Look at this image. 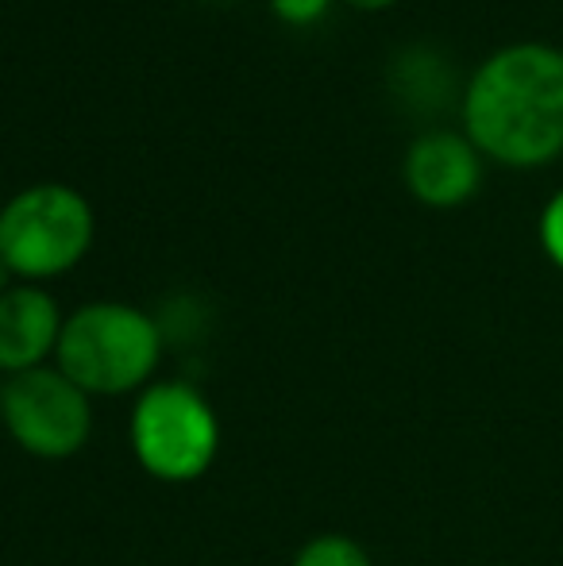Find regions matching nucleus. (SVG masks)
I'll return each mask as SVG.
<instances>
[{"label": "nucleus", "instance_id": "f8f14e48", "mask_svg": "<svg viewBox=\"0 0 563 566\" xmlns=\"http://www.w3.org/2000/svg\"><path fill=\"white\" fill-rule=\"evenodd\" d=\"M8 285H15V277H12V270H8L4 262H0V293H4Z\"/></svg>", "mask_w": 563, "mask_h": 566}, {"label": "nucleus", "instance_id": "6e6552de", "mask_svg": "<svg viewBox=\"0 0 563 566\" xmlns=\"http://www.w3.org/2000/svg\"><path fill=\"white\" fill-rule=\"evenodd\" d=\"M290 566H375L367 547L359 539L344 536V532H321V536L305 539L293 552Z\"/></svg>", "mask_w": 563, "mask_h": 566}, {"label": "nucleus", "instance_id": "0eeeda50", "mask_svg": "<svg viewBox=\"0 0 563 566\" xmlns=\"http://www.w3.org/2000/svg\"><path fill=\"white\" fill-rule=\"evenodd\" d=\"M62 308L43 285L15 282L0 293V374L35 370L54 363L62 336Z\"/></svg>", "mask_w": 563, "mask_h": 566}, {"label": "nucleus", "instance_id": "7ed1b4c3", "mask_svg": "<svg viewBox=\"0 0 563 566\" xmlns=\"http://www.w3.org/2000/svg\"><path fill=\"white\" fill-rule=\"evenodd\" d=\"M97 235L93 205L74 186L39 181L8 197L0 209V262L15 282H51L90 254Z\"/></svg>", "mask_w": 563, "mask_h": 566}, {"label": "nucleus", "instance_id": "9b49d317", "mask_svg": "<svg viewBox=\"0 0 563 566\" xmlns=\"http://www.w3.org/2000/svg\"><path fill=\"white\" fill-rule=\"evenodd\" d=\"M344 4H352V8H359V12H383V8H390V4H398V0H344Z\"/></svg>", "mask_w": 563, "mask_h": 566}, {"label": "nucleus", "instance_id": "423d86ee", "mask_svg": "<svg viewBox=\"0 0 563 566\" xmlns=\"http://www.w3.org/2000/svg\"><path fill=\"white\" fill-rule=\"evenodd\" d=\"M402 174H406L409 193L428 209H456L479 189L482 163L467 135L428 132L409 143Z\"/></svg>", "mask_w": 563, "mask_h": 566}, {"label": "nucleus", "instance_id": "f257e3e1", "mask_svg": "<svg viewBox=\"0 0 563 566\" xmlns=\"http://www.w3.org/2000/svg\"><path fill=\"white\" fill-rule=\"evenodd\" d=\"M463 127L479 155L505 166L563 155V51L518 43L490 54L467 82Z\"/></svg>", "mask_w": 563, "mask_h": 566}, {"label": "nucleus", "instance_id": "20e7f679", "mask_svg": "<svg viewBox=\"0 0 563 566\" xmlns=\"http://www.w3.org/2000/svg\"><path fill=\"white\" fill-rule=\"evenodd\" d=\"M128 440L147 478L189 485L217 462L220 417L209 397L189 381H150L132 405Z\"/></svg>", "mask_w": 563, "mask_h": 566}, {"label": "nucleus", "instance_id": "1a4fd4ad", "mask_svg": "<svg viewBox=\"0 0 563 566\" xmlns=\"http://www.w3.org/2000/svg\"><path fill=\"white\" fill-rule=\"evenodd\" d=\"M541 243H544V254L563 270V189L552 197L541 217Z\"/></svg>", "mask_w": 563, "mask_h": 566}, {"label": "nucleus", "instance_id": "9d476101", "mask_svg": "<svg viewBox=\"0 0 563 566\" xmlns=\"http://www.w3.org/2000/svg\"><path fill=\"white\" fill-rule=\"evenodd\" d=\"M332 0H271V12L290 28H309V23L324 20Z\"/></svg>", "mask_w": 563, "mask_h": 566}, {"label": "nucleus", "instance_id": "f03ea898", "mask_svg": "<svg viewBox=\"0 0 563 566\" xmlns=\"http://www.w3.org/2000/svg\"><path fill=\"white\" fill-rule=\"evenodd\" d=\"M163 363L155 316L128 301H90L62 321L54 366L90 397L143 394Z\"/></svg>", "mask_w": 563, "mask_h": 566}, {"label": "nucleus", "instance_id": "39448f33", "mask_svg": "<svg viewBox=\"0 0 563 566\" xmlns=\"http://www.w3.org/2000/svg\"><path fill=\"white\" fill-rule=\"evenodd\" d=\"M0 424L8 440L31 459H74L93 436V397L54 363H46L4 381Z\"/></svg>", "mask_w": 563, "mask_h": 566}, {"label": "nucleus", "instance_id": "ddd939ff", "mask_svg": "<svg viewBox=\"0 0 563 566\" xmlns=\"http://www.w3.org/2000/svg\"><path fill=\"white\" fill-rule=\"evenodd\" d=\"M4 381H8V378H4V374H0V401H4Z\"/></svg>", "mask_w": 563, "mask_h": 566}]
</instances>
